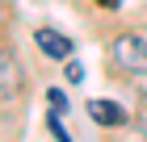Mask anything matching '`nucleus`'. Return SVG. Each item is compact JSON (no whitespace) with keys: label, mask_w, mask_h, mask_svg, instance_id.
Returning a JSON list of instances; mask_svg holds the SVG:
<instances>
[{"label":"nucleus","mask_w":147,"mask_h":142,"mask_svg":"<svg viewBox=\"0 0 147 142\" xmlns=\"http://www.w3.org/2000/svg\"><path fill=\"white\" fill-rule=\"evenodd\" d=\"M51 134H55V138H59V142H71V138H67V134H63V125H59V117H51Z\"/></svg>","instance_id":"obj_6"},{"label":"nucleus","mask_w":147,"mask_h":142,"mask_svg":"<svg viewBox=\"0 0 147 142\" xmlns=\"http://www.w3.org/2000/svg\"><path fill=\"white\" fill-rule=\"evenodd\" d=\"M67 79L76 84V79H84V71H80V63H67Z\"/></svg>","instance_id":"obj_7"},{"label":"nucleus","mask_w":147,"mask_h":142,"mask_svg":"<svg viewBox=\"0 0 147 142\" xmlns=\"http://www.w3.org/2000/svg\"><path fill=\"white\" fill-rule=\"evenodd\" d=\"M17 92H21V67L9 50H0V105H9Z\"/></svg>","instance_id":"obj_2"},{"label":"nucleus","mask_w":147,"mask_h":142,"mask_svg":"<svg viewBox=\"0 0 147 142\" xmlns=\"http://www.w3.org/2000/svg\"><path fill=\"white\" fill-rule=\"evenodd\" d=\"M46 100H51V109H55V113H63V109H67V100H63V92H55V88L46 92Z\"/></svg>","instance_id":"obj_5"},{"label":"nucleus","mask_w":147,"mask_h":142,"mask_svg":"<svg viewBox=\"0 0 147 142\" xmlns=\"http://www.w3.org/2000/svg\"><path fill=\"white\" fill-rule=\"evenodd\" d=\"M109 55H113V67H118V71H126V75H147V38L122 33V38H113Z\"/></svg>","instance_id":"obj_1"},{"label":"nucleus","mask_w":147,"mask_h":142,"mask_svg":"<svg viewBox=\"0 0 147 142\" xmlns=\"http://www.w3.org/2000/svg\"><path fill=\"white\" fill-rule=\"evenodd\" d=\"M88 117L97 121V125H122L126 113H122V105H113V100H88Z\"/></svg>","instance_id":"obj_4"},{"label":"nucleus","mask_w":147,"mask_h":142,"mask_svg":"<svg viewBox=\"0 0 147 142\" xmlns=\"http://www.w3.org/2000/svg\"><path fill=\"white\" fill-rule=\"evenodd\" d=\"M34 42H38V50L51 55V59H71V38H63V33H55V29H38Z\"/></svg>","instance_id":"obj_3"}]
</instances>
